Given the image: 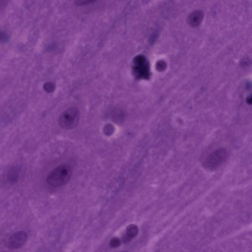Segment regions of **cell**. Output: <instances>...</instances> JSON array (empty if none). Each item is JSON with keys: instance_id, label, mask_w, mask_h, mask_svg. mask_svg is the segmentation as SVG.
Masks as SVG:
<instances>
[{"instance_id": "6da1fadb", "label": "cell", "mask_w": 252, "mask_h": 252, "mask_svg": "<svg viewBox=\"0 0 252 252\" xmlns=\"http://www.w3.org/2000/svg\"><path fill=\"white\" fill-rule=\"evenodd\" d=\"M71 174L70 166L67 164H62L49 173L46 182L49 186L54 188L62 187L69 182Z\"/></svg>"}, {"instance_id": "7a4b0ae2", "label": "cell", "mask_w": 252, "mask_h": 252, "mask_svg": "<svg viewBox=\"0 0 252 252\" xmlns=\"http://www.w3.org/2000/svg\"><path fill=\"white\" fill-rule=\"evenodd\" d=\"M228 158V152L225 148H220L210 153L206 158L202 166L205 169L214 170L220 167Z\"/></svg>"}, {"instance_id": "3957f363", "label": "cell", "mask_w": 252, "mask_h": 252, "mask_svg": "<svg viewBox=\"0 0 252 252\" xmlns=\"http://www.w3.org/2000/svg\"><path fill=\"white\" fill-rule=\"evenodd\" d=\"M79 119V110L76 107H71L61 113L59 118V125L65 129H73L78 126Z\"/></svg>"}, {"instance_id": "277c9868", "label": "cell", "mask_w": 252, "mask_h": 252, "mask_svg": "<svg viewBox=\"0 0 252 252\" xmlns=\"http://www.w3.org/2000/svg\"><path fill=\"white\" fill-rule=\"evenodd\" d=\"M135 75L140 79L149 78L150 76L149 63L145 57L139 55L135 57L134 60V68Z\"/></svg>"}, {"instance_id": "5b68a950", "label": "cell", "mask_w": 252, "mask_h": 252, "mask_svg": "<svg viewBox=\"0 0 252 252\" xmlns=\"http://www.w3.org/2000/svg\"><path fill=\"white\" fill-rule=\"evenodd\" d=\"M28 239L26 231H18L12 234L7 241V247L10 249H17L24 245Z\"/></svg>"}, {"instance_id": "8992f818", "label": "cell", "mask_w": 252, "mask_h": 252, "mask_svg": "<svg viewBox=\"0 0 252 252\" xmlns=\"http://www.w3.org/2000/svg\"><path fill=\"white\" fill-rule=\"evenodd\" d=\"M203 17V14L201 11H197L193 12L189 16V23L194 27L197 26L200 24Z\"/></svg>"}, {"instance_id": "52a82bcc", "label": "cell", "mask_w": 252, "mask_h": 252, "mask_svg": "<svg viewBox=\"0 0 252 252\" xmlns=\"http://www.w3.org/2000/svg\"><path fill=\"white\" fill-rule=\"evenodd\" d=\"M139 229L134 224H130L126 229V236L129 239L133 238L138 235Z\"/></svg>"}, {"instance_id": "ba28073f", "label": "cell", "mask_w": 252, "mask_h": 252, "mask_svg": "<svg viewBox=\"0 0 252 252\" xmlns=\"http://www.w3.org/2000/svg\"><path fill=\"white\" fill-rule=\"evenodd\" d=\"M43 88L46 92L52 93L53 92V91H54L55 87V85H54L53 83L51 82H48L44 84Z\"/></svg>"}, {"instance_id": "9c48e42d", "label": "cell", "mask_w": 252, "mask_h": 252, "mask_svg": "<svg viewBox=\"0 0 252 252\" xmlns=\"http://www.w3.org/2000/svg\"><path fill=\"white\" fill-rule=\"evenodd\" d=\"M121 241L119 239L117 238H114L111 239L110 245L112 248H117L120 245Z\"/></svg>"}, {"instance_id": "30bf717a", "label": "cell", "mask_w": 252, "mask_h": 252, "mask_svg": "<svg viewBox=\"0 0 252 252\" xmlns=\"http://www.w3.org/2000/svg\"><path fill=\"white\" fill-rule=\"evenodd\" d=\"M97 0H75V3L79 6H84L91 4Z\"/></svg>"}, {"instance_id": "8fae6325", "label": "cell", "mask_w": 252, "mask_h": 252, "mask_svg": "<svg viewBox=\"0 0 252 252\" xmlns=\"http://www.w3.org/2000/svg\"><path fill=\"white\" fill-rule=\"evenodd\" d=\"M157 66L159 69H165V67H166V64L163 62H160L158 64Z\"/></svg>"}]
</instances>
